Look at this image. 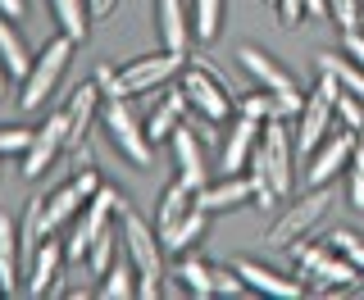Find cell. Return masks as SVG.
I'll return each mask as SVG.
<instances>
[{
	"instance_id": "obj_45",
	"label": "cell",
	"mask_w": 364,
	"mask_h": 300,
	"mask_svg": "<svg viewBox=\"0 0 364 300\" xmlns=\"http://www.w3.org/2000/svg\"><path fill=\"white\" fill-rule=\"evenodd\" d=\"M114 5H119V0H91V14H96V18H109Z\"/></svg>"
},
{
	"instance_id": "obj_5",
	"label": "cell",
	"mask_w": 364,
	"mask_h": 300,
	"mask_svg": "<svg viewBox=\"0 0 364 300\" xmlns=\"http://www.w3.org/2000/svg\"><path fill=\"white\" fill-rule=\"evenodd\" d=\"M237 64H242V73L255 77V87H264V91L278 96V119H296V114L305 109V96H301V87H296V77L273 60L269 50H259V45H242V50H237Z\"/></svg>"
},
{
	"instance_id": "obj_14",
	"label": "cell",
	"mask_w": 364,
	"mask_h": 300,
	"mask_svg": "<svg viewBox=\"0 0 364 300\" xmlns=\"http://www.w3.org/2000/svg\"><path fill=\"white\" fill-rule=\"evenodd\" d=\"M168 146H173L178 178L187 182L191 191H200L205 182H210V168H205V136H200L196 128H187V123H178L173 136H168Z\"/></svg>"
},
{
	"instance_id": "obj_2",
	"label": "cell",
	"mask_w": 364,
	"mask_h": 300,
	"mask_svg": "<svg viewBox=\"0 0 364 300\" xmlns=\"http://www.w3.org/2000/svg\"><path fill=\"white\" fill-rule=\"evenodd\" d=\"M73 50H77V41L73 37H50L37 50V60H32V68H28V77H23V91H18V109H37V105H46V100L55 96V87H60V77H64V68H68V60H73Z\"/></svg>"
},
{
	"instance_id": "obj_12",
	"label": "cell",
	"mask_w": 364,
	"mask_h": 300,
	"mask_svg": "<svg viewBox=\"0 0 364 300\" xmlns=\"http://www.w3.org/2000/svg\"><path fill=\"white\" fill-rule=\"evenodd\" d=\"M64 150H68V114L60 109L32 132V146H28V155H23L18 173L23 178H41V173H50V164L64 155Z\"/></svg>"
},
{
	"instance_id": "obj_3",
	"label": "cell",
	"mask_w": 364,
	"mask_h": 300,
	"mask_svg": "<svg viewBox=\"0 0 364 300\" xmlns=\"http://www.w3.org/2000/svg\"><path fill=\"white\" fill-rule=\"evenodd\" d=\"M128 210V200H123V191L119 187H105L100 182L96 195L82 205V210L73 214V227H68V241H64V250H68V259H87V250H91V241H96L105 227L114 223V214H123Z\"/></svg>"
},
{
	"instance_id": "obj_34",
	"label": "cell",
	"mask_w": 364,
	"mask_h": 300,
	"mask_svg": "<svg viewBox=\"0 0 364 300\" xmlns=\"http://www.w3.org/2000/svg\"><path fill=\"white\" fill-rule=\"evenodd\" d=\"M237 109H242L246 119H255V123H269V119H278V96L259 87V91H250V96L237 100Z\"/></svg>"
},
{
	"instance_id": "obj_32",
	"label": "cell",
	"mask_w": 364,
	"mask_h": 300,
	"mask_svg": "<svg viewBox=\"0 0 364 300\" xmlns=\"http://www.w3.org/2000/svg\"><path fill=\"white\" fill-rule=\"evenodd\" d=\"M119 246H123V232H114V223H109L96 241H91L87 264H91V273H96V278H105V273H109V264L119 259Z\"/></svg>"
},
{
	"instance_id": "obj_28",
	"label": "cell",
	"mask_w": 364,
	"mask_h": 300,
	"mask_svg": "<svg viewBox=\"0 0 364 300\" xmlns=\"http://www.w3.org/2000/svg\"><path fill=\"white\" fill-rule=\"evenodd\" d=\"M96 296H105V300H128V296H136V264H132L128 250L109 264V273H105V282L96 286Z\"/></svg>"
},
{
	"instance_id": "obj_41",
	"label": "cell",
	"mask_w": 364,
	"mask_h": 300,
	"mask_svg": "<svg viewBox=\"0 0 364 300\" xmlns=\"http://www.w3.org/2000/svg\"><path fill=\"white\" fill-rule=\"evenodd\" d=\"M273 9H278V18L287 23V28H291V23H301V18H305V0H278Z\"/></svg>"
},
{
	"instance_id": "obj_15",
	"label": "cell",
	"mask_w": 364,
	"mask_h": 300,
	"mask_svg": "<svg viewBox=\"0 0 364 300\" xmlns=\"http://www.w3.org/2000/svg\"><path fill=\"white\" fill-rule=\"evenodd\" d=\"M64 259H68L64 241L46 237L37 246V255H32V264H28V286H23V291H28V296H50L55 282L64 278Z\"/></svg>"
},
{
	"instance_id": "obj_11",
	"label": "cell",
	"mask_w": 364,
	"mask_h": 300,
	"mask_svg": "<svg viewBox=\"0 0 364 300\" xmlns=\"http://www.w3.org/2000/svg\"><path fill=\"white\" fill-rule=\"evenodd\" d=\"M259 150H264V164H269V178L278 195H291L296 187V136L287 128V119H269L264 132H259Z\"/></svg>"
},
{
	"instance_id": "obj_35",
	"label": "cell",
	"mask_w": 364,
	"mask_h": 300,
	"mask_svg": "<svg viewBox=\"0 0 364 300\" xmlns=\"http://www.w3.org/2000/svg\"><path fill=\"white\" fill-rule=\"evenodd\" d=\"M333 114H337V123H341L346 132H364V100H360V96L341 91L337 105H333Z\"/></svg>"
},
{
	"instance_id": "obj_27",
	"label": "cell",
	"mask_w": 364,
	"mask_h": 300,
	"mask_svg": "<svg viewBox=\"0 0 364 300\" xmlns=\"http://www.w3.org/2000/svg\"><path fill=\"white\" fill-rule=\"evenodd\" d=\"M205 227H210V210L191 205V210L178 218V227H173V232H168V237H159V241H164V250L182 255V250H191V246H196V241L205 237Z\"/></svg>"
},
{
	"instance_id": "obj_19",
	"label": "cell",
	"mask_w": 364,
	"mask_h": 300,
	"mask_svg": "<svg viewBox=\"0 0 364 300\" xmlns=\"http://www.w3.org/2000/svg\"><path fill=\"white\" fill-rule=\"evenodd\" d=\"M360 282H364V273H360L346 255H337V250H333V255H328V259L314 269L310 291H314V296H337V291H355Z\"/></svg>"
},
{
	"instance_id": "obj_7",
	"label": "cell",
	"mask_w": 364,
	"mask_h": 300,
	"mask_svg": "<svg viewBox=\"0 0 364 300\" xmlns=\"http://www.w3.org/2000/svg\"><path fill=\"white\" fill-rule=\"evenodd\" d=\"M100 128L109 132V141L119 146L136 168H151V136H146V123L136 119V109H132V96L100 100Z\"/></svg>"
},
{
	"instance_id": "obj_21",
	"label": "cell",
	"mask_w": 364,
	"mask_h": 300,
	"mask_svg": "<svg viewBox=\"0 0 364 300\" xmlns=\"http://www.w3.org/2000/svg\"><path fill=\"white\" fill-rule=\"evenodd\" d=\"M187 109H191V100H187V91H182V87H178V91H164V100H159V105L141 119V123H146V136H151V146H155V141H168Z\"/></svg>"
},
{
	"instance_id": "obj_1",
	"label": "cell",
	"mask_w": 364,
	"mask_h": 300,
	"mask_svg": "<svg viewBox=\"0 0 364 300\" xmlns=\"http://www.w3.org/2000/svg\"><path fill=\"white\" fill-rule=\"evenodd\" d=\"M123 250L132 255L136 264V296H146V300H155V296H164V241H159L155 227H146V218L136 214V210H123Z\"/></svg>"
},
{
	"instance_id": "obj_46",
	"label": "cell",
	"mask_w": 364,
	"mask_h": 300,
	"mask_svg": "<svg viewBox=\"0 0 364 300\" xmlns=\"http://www.w3.org/2000/svg\"><path fill=\"white\" fill-rule=\"evenodd\" d=\"M305 14H310V18H328V0H305Z\"/></svg>"
},
{
	"instance_id": "obj_38",
	"label": "cell",
	"mask_w": 364,
	"mask_h": 300,
	"mask_svg": "<svg viewBox=\"0 0 364 300\" xmlns=\"http://www.w3.org/2000/svg\"><path fill=\"white\" fill-rule=\"evenodd\" d=\"M250 286H246V278L237 273V264L232 269H214V296H246Z\"/></svg>"
},
{
	"instance_id": "obj_17",
	"label": "cell",
	"mask_w": 364,
	"mask_h": 300,
	"mask_svg": "<svg viewBox=\"0 0 364 300\" xmlns=\"http://www.w3.org/2000/svg\"><path fill=\"white\" fill-rule=\"evenodd\" d=\"M237 273L246 278L250 291L273 296V300H296V296L310 291L301 278H282V273H273V269H264V264H255V259H237Z\"/></svg>"
},
{
	"instance_id": "obj_43",
	"label": "cell",
	"mask_w": 364,
	"mask_h": 300,
	"mask_svg": "<svg viewBox=\"0 0 364 300\" xmlns=\"http://www.w3.org/2000/svg\"><path fill=\"white\" fill-rule=\"evenodd\" d=\"M341 37H346V55L364 68V32H341Z\"/></svg>"
},
{
	"instance_id": "obj_16",
	"label": "cell",
	"mask_w": 364,
	"mask_h": 300,
	"mask_svg": "<svg viewBox=\"0 0 364 300\" xmlns=\"http://www.w3.org/2000/svg\"><path fill=\"white\" fill-rule=\"evenodd\" d=\"M68 114V150H87V136H91V123L100 119V87L96 82H82L73 91V100L64 105Z\"/></svg>"
},
{
	"instance_id": "obj_37",
	"label": "cell",
	"mask_w": 364,
	"mask_h": 300,
	"mask_svg": "<svg viewBox=\"0 0 364 300\" xmlns=\"http://www.w3.org/2000/svg\"><path fill=\"white\" fill-rule=\"evenodd\" d=\"M328 18L341 32H360V0H328Z\"/></svg>"
},
{
	"instance_id": "obj_22",
	"label": "cell",
	"mask_w": 364,
	"mask_h": 300,
	"mask_svg": "<svg viewBox=\"0 0 364 300\" xmlns=\"http://www.w3.org/2000/svg\"><path fill=\"white\" fill-rule=\"evenodd\" d=\"M18 269H23V246H18V223L0 214V291H18Z\"/></svg>"
},
{
	"instance_id": "obj_47",
	"label": "cell",
	"mask_w": 364,
	"mask_h": 300,
	"mask_svg": "<svg viewBox=\"0 0 364 300\" xmlns=\"http://www.w3.org/2000/svg\"><path fill=\"white\" fill-rule=\"evenodd\" d=\"M5 82H9V73H5V64H0V91H5Z\"/></svg>"
},
{
	"instance_id": "obj_26",
	"label": "cell",
	"mask_w": 364,
	"mask_h": 300,
	"mask_svg": "<svg viewBox=\"0 0 364 300\" xmlns=\"http://www.w3.org/2000/svg\"><path fill=\"white\" fill-rule=\"evenodd\" d=\"M0 64H5V73L9 77H28V68H32V55H28V41L18 37V28H14V18H0Z\"/></svg>"
},
{
	"instance_id": "obj_18",
	"label": "cell",
	"mask_w": 364,
	"mask_h": 300,
	"mask_svg": "<svg viewBox=\"0 0 364 300\" xmlns=\"http://www.w3.org/2000/svg\"><path fill=\"white\" fill-rule=\"evenodd\" d=\"M259 132H264V123L246 119V114L232 123V128H228L223 150H219V164H223V173H237V168H246V164H250V150L259 146Z\"/></svg>"
},
{
	"instance_id": "obj_42",
	"label": "cell",
	"mask_w": 364,
	"mask_h": 300,
	"mask_svg": "<svg viewBox=\"0 0 364 300\" xmlns=\"http://www.w3.org/2000/svg\"><path fill=\"white\" fill-rule=\"evenodd\" d=\"M350 210H364V164H350Z\"/></svg>"
},
{
	"instance_id": "obj_36",
	"label": "cell",
	"mask_w": 364,
	"mask_h": 300,
	"mask_svg": "<svg viewBox=\"0 0 364 300\" xmlns=\"http://www.w3.org/2000/svg\"><path fill=\"white\" fill-rule=\"evenodd\" d=\"M328 241H333V250H337V255H346V259H350V264H355V269L364 273V237H360V232H350V227H337V232L328 237Z\"/></svg>"
},
{
	"instance_id": "obj_30",
	"label": "cell",
	"mask_w": 364,
	"mask_h": 300,
	"mask_svg": "<svg viewBox=\"0 0 364 300\" xmlns=\"http://www.w3.org/2000/svg\"><path fill=\"white\" fill-rule=\"evenodd\" d=\"M178 278H182V286H187L191 296H200V300H210V296H214V264H205V259H196V255H187V250L178 255Z\"/></svg>"
},
{
	"instance_id": "obj_39",
	"label": "cell",
	"mask_w": 364,
	"mask_h": 300,
	"mask_svg": "<svg viewBox=\"0 0 364 300\" xmlns=\"http://www.w3.org/2000/svg\"><path fill=\"white\" fill-rule=\"evenodd\" d=\"M32 146V128H0V155H28Z\"/></svg>"
},
{
	"instance_id": "obj_25",
	"label": "cell",
	"mask_w": 364,
	"mask_h": 300,
	"mask_svg": "<svg viewBox=\"0 0 364 300\" xmlns=\"http://www.w3.org/2000/svg\"><path fill=\"white\" fill-rule=\"evenodd\" d=\"M50 14H55L64 37H73L77 45L91 37V18H96L91 14V0H50Z\"/></svg>"
},
{
	"instance_id": "obj_10",
	"label": "cell",
	"mask_w": 364,
	"mask_h": 300,
	"mask_svg": "<svg viewBox=\"0 0 364 300\" xmlns=\"http://www.w3.org/2000/svg\"><path fill=\"white\" fill-rule=\"evenodd\" d=\"M96 187H100V173L91 168V164H82L77 168V178H68L64 187H55L50 195H46V232H60L64 223H73V214L82 210V205L96 195Z\"/></svg>"
},
{
	"instance_id": "obj_13",
	"label": "cell",
	"mask_w": 364,
	"mask_h": 300,
	"mask_svg": "<svg viewBox=\"0 0 364 300\" xmlns=\"http://www.w3.org/2000/svg\"><path fill=\"white\" fill-rule=\"evenodd\" d=\"M360 132H328L314 146V155L305 159V187H328L341 168H350V150H355Z\"/></svg>"
},
{
	"instance_id": "obj_4",
	"label": "cell",
	"mask_w": 364,
	"mask_h": 300,
	"mask_svg": "<svg viewBox=\"0 0 364 300\" xmlns=\"http://www.w3.org/2000/svg\"><path fill=\"white\" fill-rule=\"evenodd\" d=\"M337 96H341V82L328 73V68H318V82H314L310 96H305V109L296 114V159H310L314 146L328 136V123L337 119L333 114Z\"/></svg>"
},
{
	"instance_id": "obj_29",
	"label": "cell",
	"mask_w": 364,
	"mask_h": 300,
	"mask_svg": "<svg viewBox=\"0 0 364 300\" xmlns=\"http://www.w3.org/2000/svg\"><path fill=\"white\" fill-rule=\"evenodd\" d=\"M318 68H328V73L341 82V91H350V96L364 100V68L350 60L346 50H323V55H318Z\"/></svg>"
},
{
	"instance_id": "obj_20",
	"label": "cell",
	"mask_w": 364,
	"mask_h": 300,
	"mask_svg": "<svg viewBox=\"0 0 364 300\" xmlns=\"http://www.w3.org/2000/svg\"><path fill=\"white\" fill-rule=\"evenodd\" d=\"M250 200V178H237V173H223V182H205L196 191V205L210 214H223V210H242Z\"/></svg>"
},
{
	"instance_id": "obj_23",
	"label": "cell",
	"mask_w": 364,
	"mask_h": 300,
	"mask_svg": "<svg viewBox=\"0 0 364 300\" xmlns=\"http://www.w3.org/2000/svg\"><path fill=\"white\" fill-rule=\"evenodd\" d=\"M191 205H196V191H191L182 178H173V182L164 187V195H159V210H155V232H159V237H168V232L178 227V218L187 214Z\"/></svg>"
},
{
	"instance_id": "obj_9",
	"label": "cell",
	"mask_w": 364,
	"mask_h": 300,
	"mask_svg": "<svg viewBox=\"0 0 364 300\" xmlns=\"http://www.w3.org/2000/svg\"><path fill=\"white\" fill-rule=\"evenodd\" d=\"M182 64H187V55H182V50L141 55V60H128V64L119 68V87H123V96H146V91L164 87L168 77H178Z\"/></svg>"
},
{
	"instance_id": "obj_44",
	"label": "cell",
	"mask_w": 364,
	"mask_h": 300,
	"mask_svg": "<svg viewBox=\"0 0 364 300\" xmlns=\"http://www.w3.org/2000/svg\"><path fill=\"white\" fill-rule=\"evenodd\" d=\"M0 18L23 23V18H28V0H0Z\"/></svg>"
},
{
	"instance_id": "obj_48",
	"label": "cell",
	"mask_w": 364,
	"mask_h": 300,
	"mask_svg": "<svg viewBox=\"0 0 364 300\" xmlns=\"http://www.w3.org/2000/svg\"><path fill=\"white\" fill-rule=\"evenodd\" d=\"M360 32H364V0H360Z\"/></svg>"
},
{
	"instance_id": "obj_33",
	"label": "cell",
	"mask_w": 364,
	"mask_h": 300,
	"mask_svg": "<svg viewBox=\"0 0 364 300\" xmlns=\"http://www.w3.org/2000/svg\"><path fill=\"white\" fill-rule=\"evenodd\" d=\"M328 255H333V241H314V246H305V241H296L291 246V264H296V278H301L305 286H310L314 269L323 264Z\"/></svg>"
},
{
	"instance_id": "obj_8",
	"label": "cell",
	"mask_w": 364,
	"mask_h": 300,
	"mask_svg": "<svg viewBox=\"0 0 364 300\" xmlns=\"http://www.w3.org/2000/svg\"><path fill=\"white\" fill-rule=\"evenodd\" d=\"M182 91H187L191 109H200L210 123H223L228 114H232V91H228L223 73L205 60V55H196V64L182 73Z\"/></svg>"
},
{
	"instance_id": "obj_49",
	"label": "cell",
	"mask_w": 364,
	"mask_h": 300,
	"mask_svg": "<svg viewBox=\"0 0 364 300\" xmlns=\"http://www.w3.org/2000/svg\"><path fill=\"white\" fill-rule=\"evenodd\" d=\"M0 296H5V291H0Z\"/></svg>"
},
{
	"instance_id": "obj_40",
	"label": "cell",
	"mask_w": 364,
	"mask_h": 300,
	"mask_svg": "<svg viewBox=\"0 0 364 300\" xmlns=\"http://www.w3.org/2000/svg\"><path fill=\"white\" fill-rule=\"evenodd\" d=\"M91 82L100 87V100H114V96H123V87H119V68H109V64H100Z\"/></svg>"
},
{
	"instance_id": "obj_24",
	"label": "cell",
	"mask_w": 364,
	"mask_h": 300,
	"mask_svg": "<svg viewBox=\"0 0 364 300\" xmlns=\"http://www.w3.org/2000/svg\"><path fill=\"white\" fill-rule=\"evenodd\" d=\"M155 18H159L164 50H182V55H187L191 28H187V14H182V0H155Z\"/></svg>"
},
{
	"instance_id": "obj_31",
	"label": "cell",
	"mask_w": 364,
	"mask_h": 300,
	"mask_svg": "<svg viewBox=\"0 0 364 300\" xmlns=\"http://www.w3.org/2000/svg\"><path fill=\"white\" fill-rule=\"evenodd\" d=\"M223 32V0H191V37L214 41Z\"/></svg>"
},
{
	"instance_id": "obj_6",
	"label": "cell",
	"mask_w": 364,
	"mask_h": 300,
	"mask_svg": "<svg viewBox=\"0 0 364 300\" xmlns=\"http://www.w3.org/2000/svg\"><path fill=\"white\" fill-rule=\"evenodd\" d=\"M323 214H328V187H310V195L291 200L287 210H282V214L269 223L264 246H269V250H291L296 241H305L318 223H323Z\"/></svg>"
}]
</instances>
